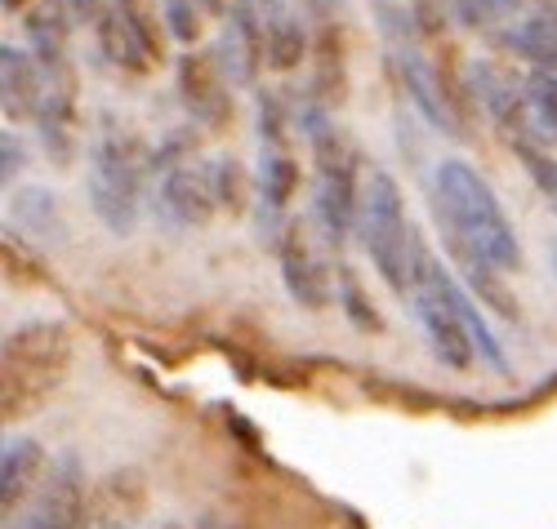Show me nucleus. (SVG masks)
<instances>
[{"label": "nucleus", "mask_w": 557, "mask_h": 529, "mask_svg": "<svg viewBox=\"0 0 557 529\" xmlns=\"http://www.w3.org/2000/svg\"><path fill=\"white\" fill-rule=\"evenodd\" d=\"M406 312L420 325L429 352L446 365V369H473L478 361L504 369V352L495 343V333L486 325V316L473 307L469 290L446 272V263L424 245H414V263H410V280H406Z\"/></svg>", "instance_id": "obj_1"}, {"label": "nucleus", "mask_w": 557, "mask_h": 529, "mask_svg": "<svg viewBox=\"0 0 557 529\" xmlns=\"http://www.w3.org/2000/svg\"><path fill=\"white\" fill-rule=\"evenodd\" d=\"M433 205L442 218V231L450 236L455 254L491 276L518 272L522 267V240L513 218L504 214L495 187L463 161V156H446L433 174Z\"/></svg>", "instance_id": "obj_2"}, {"label": "nucleus", "mask_w": 557, "mask_h": 529, "mask_svg": "<svg viewBox=\"0 0 557 529\" xmlns=\"http://www.w3.org/2000/svg\"><path fill=\"white\" fill-rule=\"evenodd\" d=\"M148 142L138 138L125 121L103 116V125L89 138V165H85V191H89V210L112 236H129L144 218L148 205Z\"/></svg>", "instance_id": "obj_3"}, {"label": "nucleus", "mask_w": 557, "mask_h": 529, "mask_svg": "<svg viewBox=\"0 0 557 529\" xmlns=\"http://www.w3.org/2000/svg\"><path fill=\"white\" fill-rule=\"evenodd\" d=\"M72 365V329L63 320H27L0 339V431L36 414L59 392Z\"/></svg>", "instance_id": "obj_4"}, {"label": "nucleus", "mask_w": 557, "mask_h": 529, "mask_svg": "<svg viewBox=\"0 0 557 529\" xmlns=\"http://www.w3.org/2000/svg\"><path fill=\"white\" fill-rule=\"evenodd\" d=\"M246 191V174L232 156H183L152 174L148 205L174 231H197L214 223L223 210H237Z\"/></svg>", "instance_id": "obj_5"}, {"label": "nucleus", "mask_w": 557, "mask_h": 529, "mask_svg": "<svg viewBox=\"0 0 557 529\" xmlns=\"http://www.w3.org/2000/svg\"><path fill=\"white\" fill-rule=\"evenodd\" d=\"M308 152H312V227L326 240V250H344V240L352 236V214H357V156L348 148V138L331 121V112H321L308 103L299 112Z\"/></svg>", "instance_id": "obj_6"}, {"label": "nucleus", "mask_w": 557, "mask_h": 529, "mask_svg": "<svg viewBox=\"0 0 557 529\" xmlns=\"http://www.w3.org/2000/svg\"><path fill=\"white\" fill-rule=\"evenodd\" d=\"M352 231L361 240V250L370 259V267L380 272V280L393 294L406 290L410 280V263H414V223L406 214V197L401 182L388 169H370L357 187V214H352Z\"/></svg>", "instance_id": "obj_7"}, {"label": "nucleus", "mask_w": 557, "mask_h": 529, "mask_svg": "<svg viewBox=\"0 0 557 529\" xmlns=\"http://www.w3.org/2000/svg\"><path fill=\"white\" fill-rule=\"evenodd\" d=\"M89 27H95L103 63L125 76H148L165 59V23L157 0H108Z\"/></svg>", "instance_id": "obj_8"}, {"label": "nucleus", "mask_w": 557, "mask_h": 529, "mask_svg": "<svg viewBox=\"0 0 557 529\" xmlns=\"http://www.w3.org/2000/svg\"><path fill=\"white\" fill-rule=\"evenodd\" d=\"M299 187V161L290 142V108L282 93H259V165H255V197L268 223H282L290 214Z\"/></svg>", "instance_id": "obj_9"}, {"label": "nucleus", "mask_w": 557, "mask_h": 529, "mask_svg": "<svg viewBox=\"0 0 557 529\" xmlns=\"http://www.w3.org/2000/svg\"><path fill=\"white\" fill-rule=\"evenodd\" d=\"M81 520H85V467L76 454H59L54 463H45L14 529H81Z\"/></svg>", "instance_id": "obj_10"}, {"label": "nucleus", "mask_w": 557, "mask_h": 529, "mask_svg": "<svg viewBox=\"0 0 557 529\" xmlns=\"http://www.w3.org/2000/svg\"><path fill=\"white\" fill-rule=\"evenodd\" d=\"M276 254H282V280L299 307L321 312L331 303V263H326V240L317 236L312 218H290L276 240Z\"/></svg>", "instance_id": "obj_11"}, {"label": "nucleus", "mask_w": 557, "mask_h": 529, "mask_svg": "<svg viewBox=\"0 0 557 529\" xmlns=\"http://www.w3.org/2000/svg\"><path fill=\"white\" fill-rule=\"evenodd\" d=\"M40 103H36V134H40V148L54 165H67L76 152V72L72 63L59 67H40Z\"/></svg>", "instance_id": "obj_12"}, {"label": "nucleus", "mask_w": 557, "mask_h": 529, "mask_svg": "<svg viewBox=\"0 0 557 529\" xmlns=\"http://www.w3.org/2000/svg\"><path fill=\"white\" fill-rule=\"evenodd\" d=\"M178 103L197 125L219 129L232 116V80L223 76L214 50H193L178 59Z\"/></svg>", "instance_id": "obj_13"}, {"label": "nucleus", "mask_w": 557, "mask_h": 529, "mask_svg": "<svg viewBox=\"0 0 557 529\" xmlns=\"http://www.w3.org/2000/svg\"><path fill=\"white\" fill-rule=\"evenodd\" d=\"M40 63L32 59L27 45L0 40V116L10 125H32L40 103Z\"/></svg>", "instance_id": "obj_14"}, {"label": "nucleus", "mask_w": 557, "mask_h": 529, "mask_svg": "<svg viewBox=\"0 0 557 529\" xmlns=\"http://www.w3.org/2000/svg\"><path fill=\"white\" fill-rule=\"evenodd\" d=\"M259 14V40H263V67L290 72L308 54V27L295 0H272V5L255 10Z\"/></svg>", "instance_id": "obj_15"}, {"label": "nucleus", "mask_w": 557, "mask_h": 529, "mask_svg": "<svg viewBox=\"0 0 557 529\" xmlns=\"http://www.w3.org/2000/svg\"><path fill=\"white\" fill-rule=\"evenodd\" d=\"M40 471H45V450H40V441L18 437V441L0 445V525H10V520L23 512V503L32 499Z\"/></svg>", "instance_id": "obj_16"}, {"label": "nucleus", "mask_w": 557, "mask_h": 529, "mask_svg": "<svg viewBox=\"0 0 557 529\" xmlns=\"http://www.w3.org/2000/svg\"><path fill=\"white\" fill-rule=\"evenodd\" d=\"M495 40L518 63H531L535 72H557V18L518 14L504 32H495Z\"/></svg>", "instance_id": "obj_17"}, {"label": "nucleus", "mask_w": 557, "mask_h": 529, "mask_svg": "<svg viewBox=\"0 0 557 529\" xmlns=\"http://www.w3.org/2000/svg\"><path fill=\"white\" fill-rule=\"evenodd\" d=\"M401 63V80H406V93L414 99V108H420L437 129H450V108H446V89L433 72V63L424 54H414V50H401L397 54Z\"/></svg>", "instance_id": "obj_18"}, {"label": "nucleus", "mask_w": 557, "mask_h": 529, "mask_svg": "<svg viewBox=\"0 0 557 529\" xmlns=\"http://www.w3.org/2000/svg\"><path fill=\"white\" fill-rule=\"evenodd\" d=\"M14 231H36V236H59L63 231V214L54 191L45 187H23L14 197Z\"/></svg>", "instance_id": "obj_19"}, {"label": "nucleus", "mask_w": 557, "mask_h": 529, "mask_svg": "<svg viewBox=\"0 0 557 529\" xmlns=\"http://www.w3.org/2000/svg\"><path fill=\"white\" fill-rule=\"evenodd\" d=\"M450 14L459 18V27L469 32H504L508 23H513L522 14V0H446Z\"/></svg>", "instance_id": "obj_20"}, {"label": "nucleus", "mask_w": 557, "mask_h": 529, "mask_svg": "<svg viewBox=\"0 0 557 529\" xmlns=\"http://www.w3.org/2000/svg\"><path fill=\"white\" fill-rule=\"evenodd\" d=\"M522 112L544 134H557V72H535L522 80Z\"/></svg>", "instance_id": "obj_21"}, {"label": "nucleus", "mask_w": 557, "mask_h": 529, "mask_svg": "<svg viewBox=\"0 0 557 529\" xmlns=\"http://www.w3.org/2000/svg\"><path fill=\"white\" fill-rule=\"evenodd\" d=\"M161 10V23H165V36L178 40V45H197L201 36V18H206V5L201 0H157Z\"/></svg>", "instance_id": "obj_22"}, {"label": "nucleus", "mask_w": 557, "mask_h": 529, "mask_svg": "<svg viewBox=\"0 0 557 529\" xmlns=\"http://www.w3.org/2000/svg\"><path fill=\"white\" fill-rule=\"evenodd\" d=\"M0 276H5V280H40L36 250L5 223H0Z\"/></svg>", "instance_id": "obj_23"}, {"label": "nucleus", "mask_w": 557, "mask_h": 529, "mask_svg": "<svg viewBox=\"0 0 557 529\" xmlns=\"http://www.w3.org/2000/svg\"><path fill=\"white\" fill-rule=\"evenodd\" d=\"M518 152H522V161H527V174L535 178V187H540V197L548 201V210L557 214V156H548V152H540L535 142H518Z\"/></svg>", "instance_id": "obj_24"}, {"label": "nucleus", "mask_w": 557, "mask_h": 529, "mask_svg": "<svg viewBox=\"0 0 557 529\" xmlns=\"http://www.w3.org/2000/svg\"><path fill=\"white\" fill-rule=\"evenodd\" d=\"M23 169H27V142H23L14 129L0 125V187L18 182Z\"/></svg>", "instance_id": "obj_25"}, {"label": "nucleus", "mask_w": 557, "mask_h": 529, "mask_svg": "<svg viewBox=\"0 0 557 529\" xmlns=\"http://www.w3.org/2000/svg\"><path fill=\"white\" fill-rule=\"evenodd\" d=\"M59 5H63V14H67L72 27H85V23H95L103 14L108 0H59Z\"/></svg>", "instance_id": "obj_26"}, {"label": "nucleus", "mask_w": 557, "mask_h": 529, "mask_svg": "<svg viewBox=\"0 0 557 529\" xmlns=\"http://www.w3.org/2000/svg\"><path fill=\"white\" fill-rule=\"evenodd\" d=\"M522 14H535V18H557V0H522Z\"/></svg>", "instance_id": "obj_27"}, {"label": "nucleus", "mask_w": 557, "mask_h": 529, "mask_svg": "<svg viewBox=\"0 0 557 529\" xmlns=\"http://www.w3.org/2000/svg\"><path fill=\"white\" fill-rule=\"evenodd\" d=\"M32 5V0H0V10H10V14H23Z\"/></svg>", "instance_id": "obj_28"}, {"label": "nucleus", "mask_w": 557, "mask_h": 529, "mask_svg": "<svg viewBox=\"0 0 557 529\" xmlns=\"http://www.w3.org/2000/svg\"><path fill=\"white\" fill-rule=\"evenodd\" d=\"M548 254H553V276H557V245H548Z\"/></svg>", "instance_id": "obj_29"}, {"label": "nucleus", "mask_w": 557, "mask_h": 529, "mask_svg": "<svg viewBox=\"0 0 557 529\" xmlns=\"http://www.w3.org/2000/svg\"><path fill=\"white\" fill-rule=\"evenodd\" d=\"M250 5H255V10H263V5H272V0H250Z\"/></svg>", "instance_id": "obj_30"}, {"label": "nucleus", "mask_w": 557, "mask_h": 529, "mask_svg": "<svg viewBox=\"0 0 557 529\" xmlns=\"http://www.w3.org/2000/svg\"><path fill=\"white\" fill-rule=\"evenodd\" d=\"M103 529H129V525H103Z\"/></svg>", "instance_id": "obj_31"}]
</instances>
